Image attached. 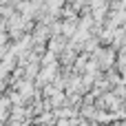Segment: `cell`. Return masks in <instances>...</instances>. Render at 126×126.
Wrapping results in <instances>:
<instances>
[{
	"instance_id": "6da1fadb",
	"label": "cell",
	"mask_w": 126,
	"mask_h": 126,
	"mask_svg": "<svg viewBox=\"0 0 126 126\" xmlns=\"http://www.w3.org/2000/svg\"><path fill=\"white\" fill-rule=\"evenodd\" d=\"M9 102H11V100H0V122H2L4 115H7V106H9Z\"/></svg>"
},
{
	"instance_id": "7a4b0ae2",
	"label": "cell",
	"mask_w": 126,
	"mask_h": 126,
	"mask_svg": "<svg viewBox=\"0 0 126 126\" xmlns=\"http://www.w3.org/2000/svg\"><path fill=\"white\" fill-rule=\"evenodd\" d=\"M0 4H7V0H0Z\"/></svg>"
}]
</instances>
